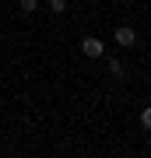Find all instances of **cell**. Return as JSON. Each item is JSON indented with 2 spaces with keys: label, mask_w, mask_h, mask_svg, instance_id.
Here are the masks:
<instances>
[{
  "label": "cell",
  "mask_w": 151,
  "mask_h": 158,
  "mask_svg": "<svg viewBox=\"0 0 151 158\" xmlns=\"http://www.w3.org/2000/svg\"><path fill=\"white\" fill-rule=\"evenodd\" d=\"M81 53L88 60H99L102 53H106V46H102V39H95V35H88V39H81Z\"/></svg>",
  "instance_id": "6da1fadb"
},
{
  "label": "cell",
  "mask_w": 151,
  "mask_h": 158,
  "mask_svg": "<svg viewBox=\"0 0 151 158\" xmlns=\"http://www.w3.org/2000/svg\"><path fill=\"white\" fill-rule=\"evenodd\" d=\"M116 42L123 46V49H130V46L137 42V32L130 28V25H120V28H116Z\"/></svg>",
  "instance_id": "7a4b0ae2"
},
{
  "label": "cell",
  "mask_w": 151,
  "mask_h": 158,
  "mask_svg": "<svg viewBox=\"0 0 151 158\" xmlns=\"http://www.w3.org/2000/svg\"><path fill=\"white\" fill-rule=\"evenodd\" d=\"M106 67H109V74H112V77H123V63H120L116 56H112V60L106 63Z\"/></svg>",
  "instance_id": "3957f363"
},
{
  "label": "cell",
  "mask_w": 151,
  "mask_h": 158,
  "mask_svg": "<svg viewBox=\"0 0 151 158\" xmlns=\"http://www.w3.org/2000/svg\"><path fill=\"white\" fill-rule=\"evenodd\" d=\"M141 127L151 130V106H148V109H141Z\"/></svg>",
  "instance_id": "277c9868"
},
{
  "label": "cell",
  "mask_w": 151,
  "mask_h": 158,
  "mask_svg": "<svg viewBox=\"0 0 151 158\" xmlns=\"http://www.w3.org/2000/svg\"><path fill=\"white\" fill-rule=\"evenodd\" d=\"M18 4H21V11H25V14H32L35 7H39V0H18Z\"/></svg>",
  "instance_id": "5b68a950"
},
{
  "label": "cell",
  "mask_w": 151,
  "mask_h": 158,
  "mask_svg": "<svg viewBox=\"0 0 151 158\" xmlns=\"http://www.w3.org/2000/svg\"><path fill=\"white\" fill-rule=\"evenodd\" d=\"M49 7H53V14H63L67 11V0H49Z\"/></svg>",
  "instance_id": "8992f818"
}]
</instances>
